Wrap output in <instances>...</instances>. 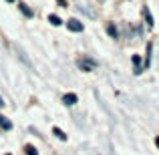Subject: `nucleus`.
<instances>
[{
	"instance_id": "1",
	"label": "nucleus",
	"mask_w": 159,
	"mask_h": 155,
	"mask_svg": "<svg viewBox=\"0 0 159 155\" xmlns=\"http://www.w3.org/2000/svg\"><path fill=\"white\" fill-rule=\"evenodd\" d=\"M66 26H69V30H73V32H83V22H79L77 18L66 20Z\"/></svg>"
},
{
	"instance_id": "2",
	"label": "nucleus",
	"mask_w": 159,
	"mask_h": 155,
	"mask_svg": "<svg viewBox=\"0 0 159 155\" xmlns=\"http://www.w3.org/2000/svg\"><path fill=\"white\" fill-rule=\"evenodd\" d=\"M77 101H79V99H77V95H75V93H66L65 97H62V103L69 105V107H70V105H75Z\"/></svg>"
},
{
	"instance_id": "3",
	"label": "nucleus",
	"mask_w": 159,
	"mask_h": 155,
	"mask_svg": "<svg viewBox=\"0 0 159 155\" xmlns=\"http://www.w3.org/2000/svg\"><path fill=\"white\" fill-rule=\"evenodd\" d=\"M18 8H20V12H22L24 16H28V18H30V16H34V12H32L30 8H28L26 4H24V2H18Z\"/></svg>"
},
{
	"instance_id": "4",
	"label": "nucleus",
	"mask_w": 159,
	"mask_h": 155,
	"mask_svg": "<svg viewBox=\"0 0 159 155\" xmlns=\"http://www.w3.org/2000/svg\"><path fill=\"white\" fill-rule=\"evenodd\" d=\"M131 61H133V65H135V75H139L141 71H143V66H141V58L137 57V54H133V58H131Z\"/></svg>"
},
{
	"instance_id": "5",
	"label": "nucleus",
	"mask_w": 159,
	"mask_h": 155,
	"mask_svg": "<svg viewBox=\"0 0 159 155\" xmlns=\"http://www.w3.org/2000/svg\"><path fill=\"white\" fill-rule=\"evenodd\" d=\"M143 16H145V22H147V26H153V16H151V12H149L147 6H143Z\"/></svg>"
},
{
	"instance_id": "6",
	"label": "nucleus",
	"mask_w": 159,
	"mask_h": 155,
	"mask_svg": "<svg viewBox=\"0 0 159 155\" xmlns=\"http://www.w3.org/2000/svg\"><path fill=\"white\" fill-rule=\"evenodd\" d=\"M79 66H81L83 71H91L95 66V61H81V62H79Z\"/></svg>"
},
{
	"instance_id": "7",
	"label": "nucleus",
	"mask_w": 159,
	"mask_h": 155,
	"mask_svg": "<svg viewBox=\"0 0 159 155\" xmlns=\"http://www.w3.org/2000/svg\"><path fill=\"white\" fill-rule=\"evenodd\" d=\"M0 127L6 129V131H10V129H12V123H10V121H6L4 117H0Z\"/></svg>"
},
{
	"instance_id": "8",
	"label": "nucleus",
	"mask_w": 159,
	"mask_h": 155,
	"mask_svg": "<svg viewBox=\"0 0 159 155\" xmlns=\"http://www.w3.org/2000/svg\"><path fill=\"white\" fill-rule=\"evenodd\" d=\"M48 22H51V24H52V26H58V24H61V22H62V20H61V18H58V16H57V14H51V16H48Z\"/></svg>"
},
{
	"instance_id": "9",
	"label": "nucleus",
	"mask_w": 159,
	"mask_h": 155,
	"mask_svg": "<svg viewBox=\"0 0 159 155\" xmlns=\"http://www.w3.org/2000/svg\"><path fill=\"white\" fill-rule=\"evenodd\" d=\"M24 151H26V155H39V151H36L34 145H26V147H24Z\"/></svg>"
},
{
	"instance_id": "10",
	"label": "nucleus",
	"mask_w": 159,
	"mask_h": 155,
	"mask_svg": "<svg viewBox=\"0 0 159 155\" xmlns=\"http://www.w3.org/2000/svg\"><path fill=\"white\" fill-rule=\"evenodd\" d=\"M107 32L113 36V39H117V28H115V24H107Z\"/></svg>"
},
{
	"instance_id": "11",
	"label": "nucleus",
	"mask_w": 159,
	"mask_h": 155,
	"mask_svg": "<svg viewBox=\"0 0 159 155\" xmlns=\"http://www.w3.org/2000/svg\"><path fill=\"white\" fill-rule=\"evenodd\" d=\"M52 133H54V135H57V137H58V139H62V141H65V139H66V135H65V131H61V129H58V127H54V129H52Z\"/></svg>"
},
{
	"instance_id": "12",
	"label": "nucleus",
	"mask_w": 159,
	"mask_h": 155,
	"mask_svg": "<svg viewBox=\"0 0 159 155\" xmlns=\"http://www.w3.org/2000/svg\"><path fill=\"white\" fill-rule=\"evenodd\" d=\"M151 62V44H147V58H145V66H149Z\"/></svg>"
},
{
	"instance_id": "13",
	"label": "nucleus",
	"mask_w": 159,
	"mask_h": 155,
	"mask_svg": "<svg viewBox=\"0 0 159 155\" xmlns=\"http://www.w3.org/2000/svg\"><path fill=\"white\" fill-rule=\"evenodd\" d=\"M58 4H61V6H66V0H57Z\"/></svg>"
},
{
	"instance_id": "14",
	"label": "nucleus",
	"mask_w": 159,
	"mask_h": 155,
	"mask_svg": "<svg viewBox=\"0 0 159 155\" xmlns=\"http://www.w3.org/2000/svg\"><path fill=\"white\" fill-rule=\"evenodd\" d=\"M155 145H157V149H159V137H155Z\"/></svg>"
},
{
	"instance_id": "15",
	"label": "nucleus",
	"mask_w": 159,
	"mask_h": 155,
	"mask_svg": "<svg viewBox=\"0 0 159 155\" xmlns=\"http://www.w3.org/2000/svg\"><path fill=\"white\" fill-rule=\"evenodd\" d=\"M2 105H4V101H2V97H0V107H2Z\"/></svg>"
},
{
	"instance_id": "16",
	"label": "nucleus",
	"mask_w": 159,
	"mask_h": 155,
	"mask_svg": "<svg viewBox=\"0 0 159 155\" xmlns=\"http://www.w3.org/2000/svg\"><path fill=\"white\" fill-rule=\"evenodd\" d=\"M6 2H14V0H6Z\"/></svg>"
}]
</instances>
